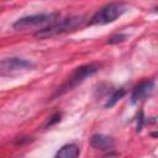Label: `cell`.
<instances>
[{
    "instance_id": "cell-1",
    "label": "cell",
    "mask_w": 158,
    "mask_h": 158,
    "mask_svg": "<svg viewBox=\"0 0 158 158\" xmlns=\"http://www.w3.org/2000/svg\"><path fill=\"white\" fill-rule=\"evenodd\" d=\"M100 68H101V64H99V63H89V64H84V65H80V67L75 68L70 73V75L67 78V80L57 89V91L54 93L53 98L60 96V95L73 90L79 84H81L85 79H88L89 77H91L96 72H99Z\"/></svg>"
},
{
    "instance_id": "cell-2",
    "label": "cell",
    "mask_w": 158,
    "mask_h": 158,
    "mask_svg": "<svg viewBox=\"0 0 158 158\" xmlns=\"http://www.w3.org/2000/svg\"><path fill=\"white\" fill-rule=\"evenodd\" d=\"M84 23V19L81 16H72L64 20H58L41 30H38L35 33V37L38 38H47V37H52L59 33H64V32H69V31H74L77 28H79L81 25Z\"/></svg>"
},
{
    "instance_id": "cell-3",
    "label": "cell",
    "mask_w": 158,
    "mask_h": 158,
    "mask_svg": "<svg viewBox=\"0 0 158 158\" xmlns=\"http://www.w3.org/2000/svg\"><path fill=\"white\" fill-rule=\"evenodd\" d=\"M127 7L118 2H111L99 9L89 21V25H106L111 23L126 12Z\"/></svg>"
},
{
    "instance_id": "cell-4",
    "label": "cell",
    "mask_w": 158,
    "mask_h": 158,
    "mask_svg": "<svg viewBox=\"0 0 158 158\" xmlns=\"http://www.w3.org/2000/svg\"><path fill=\"white\" fill-rule=\"evenodd\" d=\"M59 12H41V14H35V15H28L23 16L19 20H16L12 25L15 30H22L27 27H33V26H40V25H46V23H53L58 21L59 19Z\"/></svg>"
},
{
    "instance_id": "cell-5",
    "label": "cell",
    "mask_w": 158,
    "mask_h": 158,
    "mask_svg": "<svg viewBox=\"0 0 158 158\" xmlns=\"http://www.w3.org/2000/svg\"><path fill=\"white\" fill-rule=\"evenodd\" d=\"M32 65H33L32 62L25 58H19V57H10L0 60V70H4V72L28 69V68H32Z\"/></svg>"
},
{
    "instance_id": "cell-6",
    "label": "cell",
    "mask_w": 158,
    "mask_h": 158,
    "mask_svg": "<svg viewBox=\"0 0 158 158\" xmlns=\"http://www.w3.org/2000/svg\"><path fill=\"white\" fill-rule=\"evenodd\" d=\"M154 89V81L152 79H146L143 81H141L138 85H136L132 90V94H131V102L132 104H136L143 99H146L148 95L152 94Z\"/></svg>"
},
{
    "instance_id": "cell-7",
    "label": "cell",
    "mask_w": 158,
    "mask_h": 158,
    "mask_svg": "<svg viewBox=\"0 0 158 158\" xmlns=\"http://www.w3.org/2000/svg\"><path fill=\"white\" fill-rule=\"evenodd\" d=\"M90 143L94 148L99 149V151H102V152H109L114 148L115 146V141L112 137L110 136H106V135H102V133H95L91 136V139H90Z\"/></svg>"
},
{
    "instance_id": "cell-8",
    "label": "cell",
    "mask_w": 158,
    "mask_h": 158,
    "mask_svg": "<svg viewBox=\"0 0 158 158\" xmlns=\"http://www.w3.org/2000/svg\"><path fill=\"white\" fill-rule=\"evenodd\" d=\"M80 154L79 146L75 143H67L62 146L53 158H78Z\"/></svg>"
},
{
    "instance_id": "cell-9",
    "label": "cell",
    "mask_w": 158,
    "mask_h": 158,
    "mask_svg": "<svg viewBox=\"0 0 158 158\" xmlns=\"http://www.w3.org/2000/svg\"><path fill=\"white\" fill-rule=\"evenodd\" d=\"M126 94V90L123 89V88H120V89H117L116 91H114V94L109 98V100L106 101V104H105V107H112L118 100H121L122 98H123V95Z\"/></svg>"
},
{
    "instance_id": "cell-10",
    "label": "cell",
    "mask_w": 158,
    "mask_h": 158,
    "mask_svg": "<svg viewBox=\"0 0 158 158\" xmlns=\"http://www.w3.org/2000/svg\"><path fill=\"white\" fill-rule=\"evenodd\" d=\"M127 38V35L125 33H118V35H115V36H111L109 40H107V43L110 44H114V43H118V42H123Z\"/></svg>"
},
{
    "instance_id": "cell-11",
    "label": "cell",
    "mask_w": 158,
    "mask_h": 158,
    "mask_svg": "<svg viewBox=\"0 0 158 158\" xmlns=\"http://www.w3.org/2000/svg\"><path fill=\"white\" fill-rule=\"evenodd\" d=\"M60 120V114L59 112H57V114H54L52 117H51V120H48V122L44 125L46 127H48V126H52V125H54L56 122H58Z\"/></svg>"
}]
</instances>
